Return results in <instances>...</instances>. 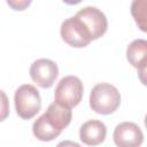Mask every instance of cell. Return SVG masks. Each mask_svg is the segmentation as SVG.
<instances>
[{
  "label": "cell",
  "instance_id": "1",
  "mask_svg": "<svg viewBox=\"0 0 147 147\" xmlns=\"http://www.w3.org/2000/svg\"><path fill=\"white\" fill-rule=\"evenodd\" d=\"M121 105L118 90L108 83L96 84L90 93V106L92 110L101 115H109L117 110Z\"/></svg>",
  "mask_w": 147,
  "mask_h": 147
},
{
  "label": "cell",
  "instance_id": "2",
  "mask_svg": "<svg viewBox=\"0 0 147 147\" xmlns=\"http://www.w3.org/2000/svg\"><path fill=\"white\" fill-rule=\"evenodd\" d=\"M17 115L23 119L34 117L41 109V98L39 91L31 84L21 85L14 95Z\"/></svg>",
  "mask_w": 147,
  "mask_h": 147
},
{
  "label": "cell",
  "instance_id": "3",
  "mask_svg": "<svg viewBox=\"0 0 147 147\" xmlns=\"http://www.w3.org/2000/svg\"><path fill=\"white\" fill-rule=\"evenodd\" d=\"M83 83L78 77L65 76L59 82L55 88V102L71 109L80 102L83 98Z\"/></svg>",
  "mask_w": 147,
  "mask_h": 147
},
{
  "label": "cell",
  "instance_id": "4",
  "mask_svg": "<svg viewBox=\"0 0 147 147\" xmlns=\"http://www.w3.org/2000/svg\"><path fill=\"white\" fill-rule=\"evenodd\" d=\"M61 37L70 46L82 48L92 41V37L77 16H71L64 20L61 24Z\"/></svg>",
  "mask_w": 147,
  "mask_h": 147
},
{
  "label": "cell",
  "instance_id": "5",
  "mask_svg": "<svg viewBox=\"0 0 147 147\" xmlns=\"http://www.w3.org/2000/svg\"><path fill=\"white\" fill-rule=\"evenodd\" d=\"M75 16H77L86 26V29L88 30L92 37V40L98 39L106 33L108 28L107 17L96 7H92V6L84 7L80 10H78Z\"/></svg>",
  "mask_w": 147,
  "mask_h": 147
},
{
  "label": "cell",
  "instance_id": "6",
  "mask_svg": "<svg viewBox=\"0 0 147 147\" xmlns=\"http://www.w3.org/2000/svg\"><path fill=\"white\" fill-rule=\"evenodd\" d=\"M59 75V68L54 61L48 59H38L30 67V77L42 88L53 86Z\"/></svg>",
  "mask_w": 147,
  "mask_h": 147
},
{
  "label": "cell",
  "instance_id": "7",
  "mask_svg": "<svg viewBox=\"0 0 147 147\" xmlns=\"http://www.w3.org/2000/svg\"><path fill=\"white\" fill-rule=\"evenodd\" d=\"M144 141L141 129L132 122H123L114 130V142L117 147H139Z\"/></svg>",
  "mask_w": 147,
  "mask_h": 147
},
{
  "label": "cell",
  "instance_id": "8",
  "mask_svg": "<svg viewBox=\"0 0 147 147\" xmlns=\"http://www.w3.org/2000/svg\"><path fill=\"white\" fill-rule=\"evenodd\" d=\"M107 134L106 125L98 119L85 122L79 129V138L87 146H96L101 144Z\"/></svg>",
  "mask_w": 147,
  "mask_h": 147
},
{
  "label": "cell",
  "instance_id": "9",
  "mask_svg": "<svg viewBox=\"0 0 147 147\" xmlns=\"http://www.w3.org/2000/svg\"><path fill=\"white\" fill-rule=\"evenodd\" d=\"M42 116L48 122V124H51L55 130L62 132V130L70 124L72 113L70 108L63 107L54 101L48 106L47 110L42 114Z\"/></svg>",
  "mask_w": 147,
  "mask_h": 147
},
{
  "label": "cell",
  "instance_id": "10",
  "mask_svg": "<svg viewBox=\"0 0 147 147\" xmlns=\"http://www.w3.org/2000/svg\"><path fill=\"white\" fill-rule=\"evenodd\" d=\"M147 56V41L145 39L133 40L126 48V59L134 68L140 69L141 74L145 71Z\"/></svg>",
  "mask_w": 147,
  "mask_h": 147
},
{
  "label": "cell",
  "instance_id": "11",
  "mask_svg": "<svg viewBox=\"0 0 147 147\" xmlns=\"http://www.w3.org/2000/svg\"><path fill=\"white\" fill-rule=\"evenodd\" d=\"M32 132L34 137L41 141H51L61 134L60 131L55 130L51 124H48L42 115L34 121L32 125Z\"/></svg>",
  "mask_w": 147,
  "mask_h": 147
},
{
  "label": "cell",
  "instance_id": "12",
  "mask_svg": "<svg viewBox=\"0 0 147 147\" xmlns=\"http://www.w3.org/2000/svg\"><path fill=\"white\" fill-rule=\"evenodd\" d=\"M146 5H147L146 0H140V1L136 0L132 2V6H131V13H132L137 24H139V26L142 31H146V24H145V18H146L145 7H146Z\"/></svg>",
  "mask_w": 147,
  "mask_h": 147
},
{
  "label": "cell",
  "instance_id": "13",
  "mask_svg": "<svg viewBox=\"0 0 147 147\" xmlns=\"http://www.w3.org/2000/svg\"><path fill=\"white\" fill-rule=\"evenodd\" d=\"M9 115V101L3 91L0 90V122L5 121Z\"/></svg>",
  "mask_w": 147,
  "mask_h": 147
},
{
  "label": "cell",
  "instance_id": "14",
  "mask_svg": "<svg viewBox=\"0 0 147 147\" xmlns=\"http://www.w3.org/2000/svg\"><path fill=\"white\" fill-rule=\"evenodd\" d=\"M9 6H11L15 10H23L26 6L30 5V1H20V2H13V1H8L7 2Z\"/></svg>",
  "mask_w": 147,
  "mask_h": 147
},
{
  "label": "cell",
  "instance_id": "15",
  "mask_svg": "<svg viewBox=\"0 0 147 147\" xmlns=\"http://www.w3.org/2000/svg\"><path fill=\"white\" fill-rule=\"evenodd\" d=\"M56 147H82L79 144H77L76 141H71V140H63L61 142L57 144Z\"/></svg>",
  "mask_w": 147,
  "mask_h": 147
}]
</instances>
